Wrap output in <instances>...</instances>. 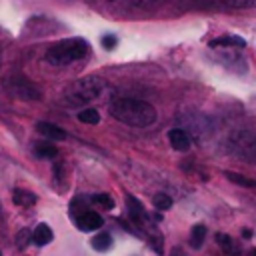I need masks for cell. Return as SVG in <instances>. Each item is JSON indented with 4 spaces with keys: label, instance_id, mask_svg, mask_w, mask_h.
I'll list each match as a JSON object with an SVG mask.
<instances>
[{
    "label": "cell",
    "instance_id": "obj_1",
    "mask_svg": "<svg viewBox=\"0 0 256 256\" xmlns=\"http://www.w3.org/2000/svg\"><path fill=\"white\" fill-rule=\"evenodd\" d=\"M110 114L118 122L134 128H148L156 122V108L138 98H118L110 104Z\"/></svg>",
    "mask_w": 256,
    "mask_h": 256
},
{
    "label": "cell",
    "instance_id": "obj_2",
    "mask_svg": "<svg viewBox=\"0 0 256 256\" xmlns=\"http://www.w3.org/2000/svg\"><path fill=\"white\" fill-rule=\"evenodd\" d=\"M106 90V80L102 76H84L76 82H72L64 94H62V102L64 106H80V104H88L92 100H96L102 92Z\"/></svg>",
    "mask_w": 256,
    "mask_h": 256
},
{
    "label": "cell",
    "instance_id": "obj_3",
    "mask_svg": "<svg viewBox=\"0 0 256 256\" xmlns=\"http://www.w3.org/2000/svg\"><path fill=\"white\" fill-rule=\"evenodd\" d=\"M88 52H90V46L84 38H66V40L52 44L46 50V60L52 66H68L88 56Z\"/></svg>",
    "mask_w": 256,
    "mask_h": 256
},
{
    "label": "cell",
    "instance_id": "obj_4",
    "mask_svg": "<svg viewBox=\"0 0 256 256\" xmlns=\"http://www.w3.org/2000/svg\"><path fill=\"white\" fill-rule=\"evenodd\" d=\"M226 146L234 158L246 164H256V132L254 130H248V128L234 130L228 136Z\"/></svg>",
    "mask_w": 256,
    "mask_h": 256
},
{
    "label": "cell",
    "instance_id": "obj_5",
    "mask_svg": "<svg viewBox=\"0 0 256 256\" xmlns=\"http://www.w3.org/2000/svg\"><path fill=\"white\" fill-rule=\"evenodd\" d=\"M4 86L12 96H16L20 100H30L32 102V100H40L42 98L40 88L32 80H28L26 76H10Z\"/></svg>",
    "mask_w": 256,
    "mask_h": 256
},
{
    "label": "cell",
    "instance_id": "obj_6",
    "mask_svg": "<svg viewBox=\"0 0 256 256\" xmlns=\"http://www.w3.org/2000/svg\"><path fill=\"white\" fill-rule=\"evenodd\" d=\"M126 208H128V216H130V220H132L138 228H146V226L154 228V224L150 222L148 212L144 210V206L140 204L138 198H134V196H126Z\"/></svg>",
    "mask_w": 256,
    "mask_h": 256
},
{
    "label": "cell",
    "instance_id": "obj_7",
    "mask_svg": "<svg viewBox=\"0 0 256 256\" xmlns=\"http://www.w3.org/2000/svg\"><path fill=\"white\" fill-rule=\"evenodd\" d=\"M102 224H104V218L98 212H94V210H82L76 216V226L80 230H84V232L98 230V228H102Z\"/></svg>",
    "mask_w": 256,
    "mask_h": 256
},
{
    "label": "cell",
    "instance_id": "obj_8",
    "mask_svg": "<svg viewBox=\"0 0 256 256\" xmlns=\"http://www.w3.org/2000/svg\"><path fill=\"white\" fill-rule=\"evenodd\" d=\"M168 142L176 152H186L190 148V136L182 128H172L168 132Z\"/></svg>",
    "mask_w": 256,
    "mask_h": 256
},
{
    "label": "cell",
    "instance_id": "obj_9",
    "mask_svg": "<svg viewBox=\"0 0 256 256\" xmlns=\"http://www.w3.org/2000/svg\"><path fill=\"white\" fill-rule=\"evenodd\" d=\"M36 130L44 138H48V140H66V136H68L64 128H60V126H56L52 122H38L36 124Z\"/></svg>",
    "mask_w": 256,
    "mask_h": 256
},
{
    "label": "cell",
    "instance_id": "obj_10",
    "mask_svg": "<svg viewBox=\"0 0 256 256\" xmlns=\"http://www.w3.org/2000/svg\"><path fill=\"white\" fill-rule=\"evenodd\" d=\"M52 238H54V234H52V228L48 224H38L32 232V242L36 246H44V244L52 242Z\"/></svg>",
    "mask_w": 256,
    "mask_h": 256
},
{
    "label": "cell",
    "instance_id": "obj_11",
    "mask_svg": "<svg viewBox=\"0 0 256 256\" xmlns=\"http://www.w3.org/2000/svg\"><path fill=\"white\" fill-rule=\"evenodd\" d=\"M210 46L212 48H218V46H246V40L242 38V36H220V38H214V40H210Z\"/></svg>",
    "mask_w": 256,
    "mask_h": 256
},
{
    "label": "cell",
    "instance_id": "obj_12",
    "mask_svg": "<svg viewBox=\"0 0 256 256\" xmlns=\"http://www.w3.org/2000/svg\"><path fill=\"white\" fill-rule=\"evenodd\" d=\"M12 200L18 206H32V204H36V194L28 192V190H22V188H16L14 194H12Z\"/></svg>",
    "mask_w": 256,
    "mask_h": 256
},
{
    "label": "cell",
    "instance_id": "obj_13",
    "mask_svg": "<svg viewBox=\"0 0 256 256\" xmlns=\"http://www.w3.org/2000/svg\"><path fill=\"white\" fill-rule=\"evenodd\" d=\"M34 154L38 158H56L58 150L52 142H38V144H34Z\"/></svg>",
    "mask_w": 256,
    "mask_h": 256
},
{
    "label": "cell",
    "instance_id": "obj_14",
    "mask_svg": "<svg viewBox=\"0 0 256 256\" xmlns=\"http://www.w3.org/2000/svg\"><path fill=\"white\" fill-rule=\"evenodd\" d=\"M204 240H206V226L204 224H196L192 228V234H190V246L198 250V248H202Z\"/></svg>",
    "mask_w": 256,
    "mask_h": 256
},
{
    "label": "cell",
    "instance_id": "obj_15",
    "mask_svg": "<svg viewBox=\"0 0 256 256\" xmlns=\"http://www.w3.org/2000/svg\"><path fill=\"white\" fill-rule=\"evenodd\" d=\"M110 246H112V236L108 232H100L92 238V248L98 252H106Z\"/></svg>",
    "mask_w": 256,
    "mask_h": 256
},
{
    "label": "cell",
    "instance_id": "obj_16",
    "mask_svg": "<svg viewBox=\"0 0 256 256\" xmlns=\"http://www.w3.org/2000/svg\"><path fill=\"white\" fill-rule=\"evenodd\" d=\"M216 244L222 248V250H226L228 254H232V256H238L240 252L236 250V244H234V240L228 236V234H222V232H218L216 234Z\"/></svg>",
    "mask_w": 256,
    "mask_h": 256
},
{
    "label": "cell",
    "instance_id": "obj_17",
    "mask_svg": "<svg viewBox=\"0 0 256 256\" xmlns=\"http://www.w3.org/2000/svg\"><path fill=\"white\" fill-rule=\"evenodd\" d=\"M78 120L84 124H98L100 122V114L96 108H84L78 112Z\"/></svg>",
    "mask_w": 256,
    "mask_h": 256
},
{
    "label": "cell",
    "instance_id": "obj_18",
    "mask_svg": "<svg viewBox=\"0 0 256 256\" xmlns=\"http://www.w3.org/2000/svg\"><path fill=\"white\" fill-rule=\"evenodd\" d=\"M152 204H154V208H156V210L164 212V210H170V208H172V198H170L168 194L160 192V194H156V196L152 198Z\"/></svg>",
    "mask_w": 256,
    "mask_h": 256
},
{
    "label": "cell",
    "instance_id": "obj_19",
    "mask_svg": "<svg viewBox=\"0 0 256 256\" xmlns=\"http://www.w3.org/2000/svg\"><path fill=\"white\" fill-rule=\"evenodd\" d=\"M224 176H226L230 182L238 184V186H246V188H254V186H256V180H252V178H246V176H242V174H236V172H226Z\"/></svg>",
    "mask_w": 256,
    "mask_h": 256
},
{
    "label": "cell",
    "instance_id": "obj_20",
    "mask_svg": "<svg viewBox=\"0 0 256 256\" xmlns=\"http://www.w3.org/2000/svg\"><path fill=\"white\" fill-rule=\"evenodd\" d=\"M92 202H94L96 206L104 208V210H112V208H114V200H112V196H108V194H96V196L92 198Z\"/></svg>",
    "mask_w": 256,
    "mask_h": 256
},
{
    "label": "cell",
    "instance_id": "obj_21",
    "mask_svg": "<svg viewBox=\"0 0 256 256\" xmlns=\"http://www.w3.org/2000/svg\"><path fill=\"white\" fill-rule=\"evenodd\" d=\"M256 0H218V4L228 6V8H248L252 6Z\"/></svg>",
    "mask_w": 256,
    "mask_h": 256
},
{
    "label": "cell",
    "instance_id": "obj_22",
    "mask_svg": "<svg viewBox=\"0 0 256 256\" xmlns=\"http://www.w3.org/2000/svg\"><path fill=\"white\" fill-rule=\"evenodd\" d=\"M128 2L134 4V6H138V8H158L166 0H128Z\"/></svg>",
    "mask_w": 256,
    "mask_h": 256
},
{
    "label": "cell",
    "instance_id": "obj_23",
    "mask_svg": "<svg viewBox=\"0 0 256 256\" xmlns=\"http://www.w3.org/2000/svg\"><path fill=\"white\" fill-rule=\"evenodd\" d=\"M102 48H106V50H112V48H116V36H112V34H106V36L102 38Z\"/></svg>",
    "mask_w": 256,
    "mask_h": 256
},
{
    "label": "cell",
    "instance_id": "obj_24",
    "mask_svg": "<svg viewBox=\"0 0 256 256\" xmlns=\"http://www.w3.org/2000/svg\"><path fill=\"white\" fill-rule=\"evenodd\" d=\"M172 256H186V252L180 250V248H174V250H172Z\"/></svg>",
    "mask_w": 256,
    "mask_h": 256
},
{
    "label": "cell",
    "instance_id": "obj_25",
    "mask_svg": "<svg viewBox=\"0 0 256 256\" xmlns=\"http://www.w3.org/2000/svg\"><path fill=\"white\" fill-rule=\"evenodd\" d=\"M242 236H244V238H252V230H248V228L242 230Z\"/></svg>",
    "mask_w": 256,
    "mask_h": 256
},
{
    "label": "cell",
    "instance_id": "obj_26",
    "mask_svg": "<svg viewBox=\"0 0 256 256\" xmlns=\"http://www.w3.org/2000/svg\"><path fill=\"white\" fill-rule=\"evenodd\" d=\"M4 222V212H2V206H0V224Z\"/></svg>",
    "mask_w": 256,
    "mask_h": 256
},
{
    "label": "cell",
    "instance_id": "obj_27",
    "mask_svg": "<svg viewBox=\"0 0 256 256\" xmlns=\"http://www.w3.org/2000/svg\"><path fill=\"white\" fill-rule=\"evenodd\" d=\"M248 256H256V248H252V250L248 252Z\"/></svg>",
    "mask_w": 256,
    "mask_h": 256
},
{
    "label": "cell",
    "instance_id": "obj_28",
    "mask_svg": "<svg viewBox=\"0 0 256 256\" xmlns=\"http://www.w3.org/2000/svg\"><path fill=\"white\" fill-rule=\"evenodd\" d=\"M0 256H2V254H0Z\"/></svg>",
    "mask_w": 256,
    "mask_h": 256
}]
</instances>
